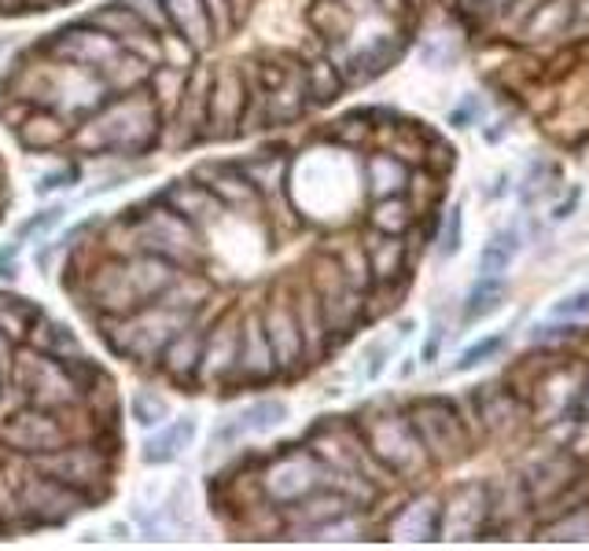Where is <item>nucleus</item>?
I'll list each match as a JSON object with an SVG mask.
<instances>
[{
	"label": "nucleus",
	"instance_id": "obj_24",
	"mask_svg": "<svg viewBox=\"0 0 589 551\" xmlns=\"http://www.w3.org/2000/svg\"><path fill=\"white\" fill-rule=\"evenodd\" d=\"M100 77L107 82V93L111 96H126V93H137L140 85H148V77H151V63H144L140 55H115L111 63L104 66Z\"/></svg>",
	"mask_w": 589,
	"mask_h": 551
},
{
	"label": "nucleus",
	"instance_id": "obj_12",
	"mask_svg": "<svg viewBox=\"0 0 589 551\" xmlns=\"http://www.w3.org/2000/svg\"><path fill=\"white\" fill-rule=\"evenodd\" d=\"M236 353H239V320L225 316L206 331L203 338V357H200V375L195 382L203 386H222L236 375Z\"/></svg>",
	"mask_w": 589,
	"mask_h": 551
},
{
	"label": "nucleus",
	"instance_id": "obj_30",
	"mask_svg": "<svg viewBox=\"0 0 589 551\" xmlns=\"http://www.w3.org/2000/svg\"><path fill=\"white\" fill-rule=\"evenodd\" d=\"M501 294H505V283H501V276H479V283L472 287V294H468V305H464V320L472 324V320L486 316L490 309H497Z\"/></svg>",
	"mask_w": 589,
	"mask_h": 551
},
{
	"label": "nucleus",
	"instance_id": "obj_17",
	"mask_svg": "<svg viewBox=\"0 0 589 551\" xmlns=\"http://www.w3.org/2000/svg\"><path fill=\"white\" fill-rule=\"evenodd\" d=\"M203 338H206V331L192 320V324H184L178 335H173L167 346H162L159 364H162V371H167L178 386H189V382H195V375H200Z\"/></svg>",
	"mask_w": 589,
	"mask_h": 551
},
{
	"label": "nucleus",
	"instance_id": "obj_16",
	"mask_svg": "<svg viewBox=\"0 0 589 551\" xmlns=\"http://www.w3.org/2000/svg\"><path fill=\"white\" fill-rule=\"evenodd\" d=\"M159 198L173 209V214H181L184 220H189V225H195L200 231L203 228H214L217 220H222V214H225V206L211 195V187L200 184L195 176H192V181L170 184Z\"/></svg>",
	"mask_w": 589,
	"mask_h": 551
},
{
	"label": "nucleus",
	"instance_id": "obj_38",
	"mask_svg": "<svg viewBox=\"0 0 589 551\" xmlns=\"http://www.w3.org/2000/svg\"><path fill=\"white\" fill-rule=\"evenodd\" d=\"M505 335H490V338H483V342H475L472 349H464L461 353V360L453 364V371H468V368H475V364H483L490 353H497L501 346H505Z\"/></svg>",
	"mask_w": 589,
	"mask_h": 551
},
{
	"label": "nucleus",
	"instance_id": "obj_31",
	"mask_svg": "<svg viewBox=\"0 0 589 551\" xmlns=\"http://www.w3.org/2000/svg\"><path fill=\"white\" fill-rule=\"evenodd\" d=\"M368 181H373V192L379 198H387L406 184V170H401V162H395L390 154H379V159H373V165H368Z\"/></svg>",
	"mask_w": 589,
	"mask_h": 551
},
{
	"label": "nucleus",
	"instance_id": "obj_32",
	"mask_svg": "<svg viewBox=\"0 0 589 551\" xmlns=\"http://www.w3.org/2000/svg\"><path fill=\"white\" fill-rule=\"evenodd\" d=\"M520 242H516V231H501V236H494L486 242L483 250V276H501L512 264V258H516Z\"/></svg>",
	"mask_w": 589,
	"mask_h": 551
},
{
	"label": "nucleus",
	"instance_id": "obj_26",
	"mask_svg": "<svg viewBox=\"0 0 589 551\" xmlns=\"http://www.w3.org/2000/svg\"><path fill=\"white\" fill-rule=\"evenodd\" d=\"M294 305V320H299L302 331V349L307 353H321L324 349V331H329V320H324V309L313 291H299L291 298Z\"/></svg>",
	"mask_w": 589,
	"mask_h": 551
},
{
	"label": "nucleus",
	"instance_id": "obj_46",
	"mask_svg": "<svg viewBox=\"0 0 589 551\" xmlns=\"http://www.w3.org/2000/svg\"><path fill=\"white\" fill-rule=\"evenodd\" d=\"M12 364V338L0 335V368H8Z\"/></svg>",
	"mask_w": 589,
	"mask_h": 551
},
{
	"label": "nucleus",
	"instance_id": "obj_27",
	"mask_svg": "<svg viewBox=\"0 0 589 551\" xmlns=\"http://www.w3.org/2000/svg\"><path fill=\"white\" fill-rule=\"evenodd\" d=\"M38 316H41V309L30 302V298L0 291V335H8L12 342H26L30 327L38 324Z\"/></svg>",
	"mask_w": 589,
	"mask_h": 551
},
{
	"label": "nucleus",
	"instance_id": "obj_4",
	"mask_svg": "<svg viewBox=\"0 0 589 551\" xmlns=\"http://www.w3.org/2000/svg\"><path fill=\"white\" fill-rule=\"evenodd\" d=\"M15 386L23 390L26 404L49 408V412H71L74 404L85 401L82 382L74 371L56 357H45L34 346H26L15 357Z\"/></svg>",
	"mask_w": 589,
	"mask_h": 551
},
{
	"label": "nucleus",
	"instance_id": "obj_14",
	"mask_svg": "<svg viewBox=\"0 0 589 551\" xmlns=\"http://www.w3.org/2000/svg\"><path fill=\"white\" fill-rule=\"evenodd\" d=\"M195 181L211 187V195L222 203L225 209H236V214H244V209H255L261 203V195L255 192V184L247 181L244 173H239L236 162H206L200 170L192 173Z\"/></svg>",
	"mask_w": 589,
	"mask_h": 551
},
{
	"label": "nucleus",
	"instance_id": "obj_19",
	"mask_svg": "<svg viewBox=\"0 0 589 551\" xmlns=\"http://www.w3.org/2000/svg\"><path fill=\"white\" fill-rule=\"evenodd\" d=\"M15 137L26 151H49V148L67 143L71 126H67V118L56 115V110L38 107V110H26V118L15 126Z\"/></svg>",
	"mask_w": 589,
	"mask_h": 551
},
{
	"label": "nucleus",
	"instance_id": "obj_21",
	"mask_svg": "<svg viewBox=\"0 0 589 551\" xmlns=\"http://www.w3.org/2000/svg\"><path fill=\"white\" fill-rule=\"evenodd\" d=\"M192 437H195V415H178L173 423H167V430H159V434H151L144 441V449H140V460H144L148 467H162V463H173Z\"/></svg>",
	"mask_w": 589,
	"mask_h": 551
},
{
	"label": "nucleus",
	"instance_id": "obj_7",
	"mask_svg": "<svg viewBox=\"0 0 589 551\" xmlns=\"http://www.w3.org/2000/svg\"><path fill=\"white\" fill-rule=\"evenodd\" d=\"M0 441H4L8 449H15L19 456H38V452H52V449L67 445L71 434H67V426H63L60 412L26 404L0 423Z\"/></svg>",
	"mask_w": 589,
	"mask_h": 551
},
{
	"label": "nucleus",
	"instance_id": "obj_45",
	"mask_svg": "<svg viewBox=\"0 0 589 551\" xmlns=\"http://www.w3.org/2000/svg\"><path fill=\"white\" fill-rule=\"evenodd\" d=\"M384 357H387V346L368 349V379H376V375L384 371Z\"/></svg>",
	"mask_w": 589,
	"mask_h": 551
},
{
	"label": "nucleus",
	"instance_id": "obj_42",
	"mask_svg": "<svg viewBox=\"0 0 589 551\" xmlns=\"http://www.w3.org/2000/svg\"><path fill=\"white\" fill-rule=\"evenodd\" d=\"M71 181H78V173H74V170H71V165H67V170H56V173H45V176H41V181H38V195H49V192H60V187H67Z\"/></svg>",
	"mask_w": 589,
	"mask_h": 551
},
{
	"label": "nucleus",
	"instance_id": "obj_37",
	"mask_svg": "<svg viewBox=\"0 0 589 551\" xmlns=\"http://www.w3.org/2000/svg\"><path fill=\"white\" fill-rule=\"evenodd\" d=\"M129 8L137 11L140 22L151 30V33H167L170 30V19H167V8H162V0H129Z\"/></svg>",
	"mask_w": 589,
	"mask_h": 551
},
{
	"label": "nucleus",
	"instance_id": "obj_36",
	"mask_svg": "<svg viewBox=\"0 0 589 551\" xmlns=\"http://www.w3.org/2000/svg\"><path fill=\"white\" fill-rule=\"evenodd\" d=\"M63 214H67V209H63V206H49V209H41V214H34V217L23 220V225L15 228V242H23V239H30V236H38V231L56 228L60 220H63Z\"/></svg>",
	"mask_w": 589,
	"mask_h": 551
},
{
	"label": "nucleus",
	"instance_id": "obj_10",
	"mask_svg": "<svg viewBox=\"0 0 589 551\" xmlns=\"http://www.w3.org/2000/svg\"><path fill=\"white\" fill-rule=\"evenodd\" d=\"M318 474H321V460L313 456V452H299V449L283 452V456H277L261 471V493H266L272 504H291V500H299V496L313 493Z\"/></svg>",
	"mask_w": 589,
	"mask_h": 551
},
{
	"label": "nucleus",
	"instance_id": "obj_20",
	"mask_svg": "<svg viewBox=\"0 0 589 551\" xmlns=\"http://www.w3.org/2000/svg\"><path fill=\"white\" fill-rule=\"evenodd\" d=\"M26 346H34L38 353H45V357H56V360H63V364L85 357L78 335H74L67 324H60V320H52V316H45V313H41L38 324L30 327Z\"/></svg>",
	"mask_w": 589,
	"mask_h": 551
},
{
	"label": "nucleus",
	"instance_id": "obj_33",
	"mask_svg": "<svg viewBox=\"0 0 589 551\" xmlns=\"http://www.w3.org/2000/svg\"><path fill=\"white\" fill-rule=\"evenodd\" d=\"M129 412H133V419L140 426H162L170 419V404H167V397H159L156 390H140L133 397V404H129Z\"/></svg>",
	"mask_w": 589,
	"mask_h": 551
},
{
	"label": "nucleus",
	"instance_id": "obj_28",
	"mask_svg": "<svg viewBox=\"0 0 589 551\" xmlns=\"http://www.w3.org/2000/svg\"><path fill=\"white\" fill-rule=\"evenodd\" d=\"M283 419H288V404L272 401V397H261V401L247 404L244 412L236 415V423L244 434H269V430H277Z\"/></svg>",
	"mask_w": 589,
	"mask_h": 551
},
{
	"label": "nucleus",
	"instance_id": "obj_1",
	"mask_svg": "<svg viewBox=\"0 0 589 551\" xmlns=\"http://www.w3.org/2000/svg\"><path fill=\"white\" fill-rule=\"evenodd\" d=\"M159 118L162 115L151 104V96H111L93 110L82 132H74V148L85 154H144L159 140Z\"/></svg>",
	"mask_w": 589,
	"mask_h": 551
},
{
	"label": "nucleus",
	"instance_id": "obj_34",
	"mask_svg": "<svg viewBox=\"0 0 589 551\" xmlns=\"http://www.w3.org/2000/svg\"><path fill=\"white\" fill-rule=\"evenodd\" d=\"M409 206L401 203L398 195H387V198H379V206H376V214H373V225L384 231V236H398L401 228H409Z\"/></svg>",
	"mask_w": 589,
	"mask_h": 551
},
{
	"label": "nucleus",
	"instance_id": "obj_39",
	"mask_svg": "<svg viewBox=\"0 0 589 551\" xmlns=\"http://www.w3.org/2000/svg\"><path fill=\"white\" fill-rule=\"evenodd\" d=\"M398 264H401V247H398V242H390V239L376 242V247H373V272L387 280V276L398 272Z\"/></svg>",
	"mask_w": 589,
	"mask_h": 551
},
{
	"label": "nucleus",
	"instance_id": "obj_43",
	"mask_svg": "<svg viewBox=\"0 0 589 551\" xmlns=\"http://www.w3.org/2000/svg\"><path fill=\"white\" fill-rule=\"evenodd\" d=\"M461 247V209H450V225H446V236H442V258H450Z\"/></svg>",
	"mask_w": 589,
	"mask_h": 551
},
{
	"label": "nucleus",
	"instance_id": "obj_35",
	"mask_svg": "<svg viewBox=\"0 0 589 551\" xmlns=\"http://www.w3.org/2000/svg\"><path fill=\"white\" fill-rule=\"evenodd\" d=\"M203 8H206V19H211V26H214V37H225V33H233L239 26L233 0H203Z\"/></svg>",
	"mask_w": 589,
	"mask_h": 551
},
{
	"label": "nucleus",
	"instance_id": "obj_40",
	"mask_svg": "<svg viewBox=\"0 0 589 551\" xmlns=\"http://www.w3.org/2000/svg\"><path fill=\"white\" fill-rule=\"evenodd\" d=\"M556 320H575V316H589V291H571L567 298L553 305Z\"/></svg>",
	"mask_w": 589,
	"mask_h": 551
},
{
	"label": "nucleus",
	"instance_id": "obj_8",
	"mask_svg": "<svg viewBox=\"0 0 589 551\" xmlns=\"http://www.w3.org/2000/svg\"><path fill=\"white\" fill-rule=\"evenodd\" d=\"M258 316H261V327H266L277 371H294L299 368V360L307 357V349H302V331H299V320H294L291 294H283L277 287V291L261 302Z\"/></svg>",
	"mask_w": 589,
	"mask_h": 551
},
{
	"label": "nucleus",
	"instance_id": "obj_23",
	"mask_svg": "<svg viewBox=\"0 0 589 551\" xmlns=\"http://www.w3.org/2000/svg\"><path fill=\"white\" fill-rule=\"evenodd\" d=\"M236 165H239V173L255 184V192L261 198L277 195L280 184H283V173H288V159H280L277 151H258V154H250V159L236 162Z\"/></svg>",
	"mask_w": 589,
	"mask_h": 551
},
{
	"label": "nucleus",
	"instance_id": "obj_47",
	"mask_svg": "<svg viewBox=\"0 0 589 551\" xmlns=\"http://www.w3.org/2000/svg\"><path fill=\"white\" fill-rule=\"evenodd\" d=\"M247 4H250V0H233V8H236V15H239V19L247 15Z\"/></svg>",
	"mask_w": 589,
	"mask_h": 551
},
{
	"label": "nucleus",
	"instance_id": "obj_29",
	"mask_svg": "<svg viewBox=\"0 0 589 551\" xmlns=\"http://www.w3.org/2000/svg\"><path fill=\"white\" fill-rule=\"evenodd\" d=\"M302 88H307V99H318V104H329L335 93L343 88V74L335 71L332 63H310L302 71Z\"/></svg>",
	"mask_w": 589,
	"mask_h": 551
},
{
	"label": "nucleus",
	"instance_id": "obj_2",
	"mask_svg": "<svg viewBox=\"0 0 589 551\" xmlns=\"http://www.w3.org/2000/svg\"><path fill=\"white\" fill-rule=\"evenodd\" d=\"M195 313H184V309H170L162 302H148L133 309L126 316H107L104 320V342H111L115 353H122L129 360H159L162 346L178 335L184 324H192Z\"/></svg>",
	"mask_w": 589,
	"mask_h": 551
},
{
	"label": "nucleus",
	"instance_id": "obj_22",
	"mask_svg": "<svg viewBox=\"0 0 589 551\" xmlns=\"http://www.w3.org/2000/svg\"><path fill=\"white\" fill-rule=\"evenodd\" d=\"M148 85H151L148 96H151V104L159 107V115L173 118L181 107V99H184V88H189V71H178V66L159 63V66H151Z\"/></svg>",
	"mask_w": 589,
	"mask_h": 551
},
{
	"label": "nucleus",
	"instance_id": "obj_13",
	"mask_svg": "<svg viewBox=\"0 0 589 551\" xmlns=\"http://www.w3.org/2000/svg\"><path fill=\"white\" fill-rule=\"evenodd\" d=\"M236 375L244 382H266L277 375V360H272L266 327H261L258 313L239 316V353H236Z\"/></svg>",
	"mask_w": 589,
	"mask_h": 551
},
{
	"label": "nucleus",
	"instance_id": "obj_25",
	"mask_svg": "<svg viewBox=\"0 0 589 551\" xmlns=\"http://www.w3.org/2000/svg\"><path fill=\"white\" fill-rule=\"evenodd\" d=\"M206 298H211V283H206L195 269H178V276H173L170 287L156 298V302L170 305V309H184V313H195Z\"/></svg>",
	"mask_w": 589,
	"mask_h": 551
},
{
	"label": "nucleus",
	"instance_id": "obj_11",
	"mask_svg": "<svg viewBox=\"0 0 589 551\" xmlns=\"http://www.w3.org/2000/svg\"><path fill=\"white\" fill-rule=\"evenodd\" d=\"M244 110H247L244 71H239V66H225L211 82V88H206V126H211V137L217 140L233 137Z\"/></svg>",
	"mask_w": 589,
	"mask_h": 551
},
{
	"label": "nucleus",
	"instance_id": "obj_3",
	"mask_svg": "<svg viewBox=\"0 0 589 551\" xmlns=\"http://www.w3.org/2000/svg\"><path fill=\"white\" fill-rule=\"evenodd\" d=\"M129 225H133V242L137 250H148V253H159V258L173 261L178 269H195V264L203 261V242H200V228L189 225L181 214H173V209L156 198V203L148 206H133L126 209Z\"/></svg>",
	"mask_w": 589,
	"mask_h": 551
},
{
	"label": "nucleus",
	"instance_id": "obj_5",
	"mask_svg": "<svg viewBox=\"0 0 589 551\" xmlns=\"http://www.w3.org/2000/svg\"><path fill=\"white\" fill-rule=\"evenodd\" d=\"M30 460H34V471L71 485V489H78L82 496H89V504L107 489V482H111L107 452L96 445H71L67 441V445H60L52 452H38V456H30Z\"/></svg>",
	"mask_w": 589,
	"mask_h": 551
},
{
	"label": "nucleus",
	"instance_id": "obj_41",
	"mask_svg": "<svg viewBox=\"0 0 589 551\" xmlns=\"http://www.w3.org/2000/svg\"><path fill=\"white\" fill-rule=\"evenodd\" d=\"M239 437H244V430H239L236 415H233V419H225V423H217V430H214V437H211V452H225V449H233Z\"/></svg>",
	"mask_w": 589,
	"mask_h": 551
},
{
	"label": "nucleus",
	"instance_id": "obj_15",
	"mask_svg": "<svg viewBox=\"0 0 589 551\" xmlns=\"http://www.w3.org/2000/svg\"><path fill=\"white\" fill-rule=\"evenodd\" d=\"M122 272H126L129 291H133V298H137V305H148L170 287V280L178 276V264L159 258V253L133 250L122 258Z\"/></svg>",
	"mask_w": 589,
	"mask_h": 551
},
{
	"label": "nucleus",
	"instance_id": "obj_18",
	"mask_svg": "<svg viewBox=\"0 0 589 551\" xmlns=\"http://www.w3.org/2000/svg\"><path fill=\"white\" fill-rule=\"evenodd\" d=\"M162 8H167L170 30L181 33V37L189 41L195 52L211 48V44H214V26H211V19H206L203 0H162Z\"/></svg>",
	"mask_w": 589,
	"mask_h": 551
},
{
	"label": "nucleus",
	"instance_id": "obj_44",
	"mask_svg": "<svg viewBox=\"0 0 589 551\" xmlns=\"http://www.w3.org/2000/svg\"><path fill=\"white\" fill-rule=\"evenodd\" d=\"M12 258H15V247L0 250V276H4V280H15V276H19V264Z\"/></svg>",
	"mask_w": 589,
	"mask_h": 551
},
{
	"label": "nucleus",
	"instance_id": "obj_9",
	"mask_svg": "<svg viewBox=\"0 0 589 551\" xmlns=\"http://www.w3.org/2000/svg\"><path fill=\"white\" fill-rule=\"evenodd\" d=\"M45 52L56 63H74V66H89V71H104L115 55H122V44H118L115 37H107L104 30L82 22V26L60 30L56 37L45 44Z\"/></svg>",
	"mask_w": 589,
	"mask_h": 551
},
{
	"label": "nucleus",
	"instance_id": "obj_6",
	"mask_svg": "<svg viewBox=\"0 0 589 551\" xmlns=\"http://www.w3.org/2000/svg\"><path fill=\"white\" fill-rule=\"evenodd\" d=\"M15 504L19 511H26L38 526H63L67 518L89 507V496H82L78 489L63 485L56 478L41 471H30L26 478H19L15 485Z\"/></svg>",
	"mask_w": 589,
	"mask_h": 551
}]
</instances>
